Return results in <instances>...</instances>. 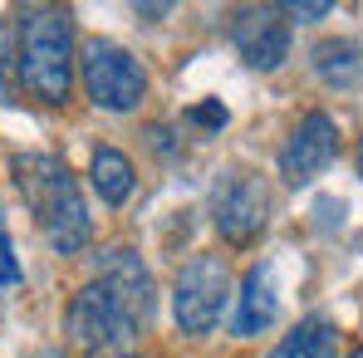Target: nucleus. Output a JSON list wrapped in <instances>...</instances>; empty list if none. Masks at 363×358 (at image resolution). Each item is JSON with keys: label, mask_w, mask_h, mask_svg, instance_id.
I'll return each instance as SVG.
<instances>
[{"label": "nucleus", "mask_w": 363, "mask_h": 358, "mask_svg": "<svg viewBox=\"0 0 363 358\" xmlns=\"http://www.w3.org/2000/svg\"><path fill=\"white\" fill-rule=\"evenodd\" d=\"M334 152H339V128L329 113H304L295 123V133H290V142H285V152H280V172L285 181H309L319 177L329 162H334Z\"/></svg>", "instance_id": "nucleus-7"}, {"label": "nucleus", "mask_w": 363, "mask_h": 358, "mask_svg": "<svg viewBox=\"0 0 363 358\" xmlns=\"http://www.w3.org/2000/svg\"><path fill=\"white\" fill-rule=\"evenodd\" d=\"M280 15H290V20L309 25V20H324V15H329V5H280Z\"/></svg>", "instance_id": "nucleus-16"}, {"label": "nucleus", "mask_w": 363, "mask_h": 358, "mask_svg": "<svg viewBox=\"0 0 363 358\" xmlns=\"http://www.w3.org/2000/svg\"><path fill=\"white\" fill-rule=\"evenodd\" d=\"M275 314H280V285H275V265H270V260H260V265H250V275H245V285H241V304H236V334H260V329H270V324H275Z\"/></svg>", "instance_id": "nucleus-10"}, {"label": "nucleus", "mask_w": 363, "mask_h": 358, "mask_svg": "<svg viewBox=\"0 0 363 358\" xmlns=\"http://www.w3.org/2000/svg\"><path fill=\"white\" fill-rule=\"evenodd\" d=\"M349 358H363V349H354V354H349Z\"/></svg>", "instance_id": "nucleus-18"}, {"label": "nucleus", "mask_w": 363, "mask_h": 358, "mask_svg": "<svg viewBox=\"0 0 363 358\" xmlns=\"http://www.w3.org/2000/svg\"><path fill=\"white\" fill-rule=\"evenodd\" d=\"M231 45L250 69H280L290 55V25L280 20V10L260 5V10H241L231 25Z\"/></svg>", "instance_id": "nucleus-8"}, {"label": "nucleus", "mask_w": 363, "mask_h": 358, "mask_svg": "<svg viewBox=\"0 0 363 358\" xmlns=\"http://www.w3.org/2000/svg\"><path fill=\"white\" fill-rule=\"evenodd\" d=\"M64 319H69V339L84 354H123L143 334V319L104 280H89L79 295L69 299V314Z\"/></svg>", "instance_id": "nucleus-3"}, {"label": "nucleus", "mask_w": 363, "mask_h": 358, "mask_svg": "<svg viewBox=\"0 0 363 358\" xmlns=\"http://www.w3.org/2000/svg\"><path fill=\"white\" fill-rule=\"evenodd\" d=\"M359 177H363V142H359Z\"/></svg>", "instance_id": "nucleus-17"}, {"label": "nucleus", "mask_w": 363, "mask_h": 358, "mask_svg": "<svg viewBox=\"0 0 363 358\" xmlns=\"http://www.w3.org/2000/svg\"><path fill=\"white\" fill-rule=\"evenodd\" d=\"M79 69H84V89H89V99H94L99 108H108V113H128V108H138L143 94H147V74H143V64L133 60L123 45H113V40H89L84 55H79Z\"/></svg>", "instance_id": "nucleus-4"}, {"label": "nucleus", "mask_w": 363, "mask_h": 358, "mask_svg": "<svg viewBox=\"0 0 363 358\" xmlns=\"http://www.w3.org/2000/svg\"><path fill=\"white\" fill-rule=\"evenodd\" d=\"M270 221V196H265V181L245 167H231L226 177L211 186V226L231 245H250V240L265 231Z\"/></svg>", "instance_id": "nucleus-6"}, {"label": "nucleus", "mask_w": 363, "mask_h": 358, "mask_svg": "<svg viewBox=\"0 0 363 358\" xmlns=\"http://www.w3.org/2000/svg\"><path fill=\"white\" fill-rule=\"evenodd\" d=\"M89 177H94V191L108 201V206H118V201H128L133 196V162L123 157L118 147H99L94 152V162H89Z\"/></svg>", "instance_id": "nucleus-12"}, {"label": "nucleus", "mask_w": 363, "mask_h": 358, "mask_svg": "<svg viewBox=\"0 0 363 358\" xmlns=\"http://www.w3.org/2000/svg\"><path fill=\"white\" fill-rule=\"evenodd\" d=\"M113 295L147 324L152 319V275H147V265H143V255H133L128 245H113V250H104V275H99Z\"/></svg>", "instance_id": "nucleus-9"}, {"label": "nucleus", "mask_w": 363, "mask_h": 358, "mask_svg": "<svg viewBox=\"0 0 363 358\" xmlns=\"http://www.w3.org/2000/svg\"><path fill=\"white\" fill-rule=\"evenodd\" d=\"M270 358H334V324L324 314H309L280 339V349Z\"/></svg>", "instance_id": "nucleus-13"}, {"label": "nucleus", "mask_w": 363, "mask_h": 358, "mask_svg": "<svg viewBox=\"0 0 363 358\" xmlns=\"http://www.w3.org/2000/svg\"><path fill=\"white\" fill-rule=\"evenodd\" d=\"M191 118L206 123V128H226V104H196V108H191Z\"/></svg>", "instance_id": "nucleus-15"}, {"label": "nucleus", "mask_w": 363, "mask_h": 358, "mask_svg": "<svg viewBox=\"0 0 363 358\" xmlns=\"http://www.w3.org/2000/svg\"><path fill=\"white\" fill-rule=\"evenodd\" d=\"M15 186L25 196V206L35 211L45 240L60 255H79L89 245V206L79 196V181L50 152H25L15 157Z\"/></svg>", "instance_id": "nucleus-1"}, {"label": "nucleus", "mask_w": 363, "mask_h": 358, "mask_svg": "<svg viewBox=\"0 0 363 358\" xmlns=\"http://www.w3.org/2000/svg\"><path fill=\"white\" fill-rule=\"evenodd\" d=\"M15 79L40 104H64L69 99V84H74V30H69V10H60V5H30V10H20Z\"/></svg>", "instance_id": "nucleus-2"}, {"label": "nucleus", "mask_w": 363, "mask_h": 358, "mask_svg": "<svg viewBox=\"0 0 363 358\" xmlns=\"http://www.w3.org/2000/svg\"><path fill=\"white\" fill-rule=\"evenodd\" d=\"M314 74L329 84V89H354L363 79V50L354 40H324V45H314Z\"/></svg>", "instance_id": "nucleus-11"}, {"label": "nucleus", "mask_w": 363, "mask_h": 358, "mask_svg": "<svg viewBox=\"0 0 363 358\" xmlns=\"http://www.w3.org/2000/svg\"><path fill=\"white\" fill-rule=\"evenodd\" d=\"M231 295V275L221 255H196L177 270L172 285V314H177L182 334H211L221 324V309Z\"/></svg>", "instance_id": "nucleus-5"}, {"label": "nucleus", "mask_w": 363, "mask_h": 358, "mask_svg": "<svg viewBox=\"0 0 363 358\" xmlns=\"http://www.w3.org/2000/svg\"><path fill=\"white\" fill-rule=\"evenodd\" d=\"M20 280V260H15V245L10 236H0V285H15Z\"/></svg>", "instance_id": "nucleus-14"}]
</instances>
